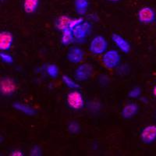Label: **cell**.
I'll use <instances>...</instances> for the list:
<instances>
[{"instance_id": "6da1fadb", "label": "cell", "mask_w": 156, "mask_h": 156, "mask_svg": "<svg viewBox=\"0 0 156 156\" xmlns=\"http://www.w3.org/2000/svg\"><path fill=\"white\" fill-rule=\"evenodd\" d=\"M101 60L105 68L108 69H112L119 66L121 61V56L119 51L115 49H111L106 51L103 54Z\"/></svg>"}, {"instance_id": "7a4b0ae2", "label": "cell", "mask_w": 156, "mask_h": 156, "mask_svg": "<svg viewBox=\"0 0 156 156\" xmlns=\"http://www.w3.org/2000/svg\"><path fill=\"white\" fill-rule=\"evenodd\" d=\"M108 41L101 35H97L91 40L89 45V51L94 55H102L107 51Z\"/></svg>"}, {"instance_id": "3957f363", "label": "cell", "mask_w": 156, "mask_h": 156, "mask_svg": "<svg viewBox=\"0 0 156 156\" xmlns=\"http://www.w3.org/2000/svg\"><path fill=\"white\" fill-rule=\"evenodd\" d=\"M66 101L71 108L74 110H80L84 106V99L81 93L76 90H71L66 96Z\"/></svg>"}, {"instance_id": "277c9868", "label": "cell", "mask_w": 156, "mask_h": 156, "mask_svg": "<svg viewBox=\"0 0 156 156\" xmlns=\"http://www.w3.org/2000/svg\"><path fill=\"white\" fill-rule=\"evenodd\" d=\"M137 18L140 23L149 24L155 21L156 15L152 8L149 6H144L139 9L137 12Z\"/></svg>"}, {"instance_id": "5b68a950", "label": "cell", "mask_w": 156, "mask_h": 156, "mask_svg": "<svg viewBox=\"0 0 156 156\" xmlns=\"http://www.w3.org/2000/svg\"><path fill=\"white\" fill-rule=\"evenodd\" d=\"M93 67L89 63H83L76 67L75 78L79 81H85L92 76Z\"/></svg>"}, {"instance_id": "8992f818", "label": "cell", "mask_w": 156, "mask_h": 156, "mask_svg": "<svg viewBox=\"0 0 156 156\" xmlns=\"http://www.w3.org/2000/svg\"><path fill=\"white\" fill-rule=\"evenodd\" d=\"M16 83L12 78L2 77L0 80V91L2 95L9 96L16 91Z\"/></svg>"}, {"instance_id": "52a82bcc", "label": "cell", "mask_w": 156, "mask_h": 156, "mask_svg": "<svg viewBox=\"0 0 156 156\" xmlns=\"http://www.w3.org/2000/svg\"><path fill=\"white\" fill-rule=\"evenodd\" d=\"M140 137L144 144H152L156 140V125H148L145 126L140 132Z\"/></svg>"}, {"instance_id": "ba28073f", "label": "cell", "mask_w": 156, "mask_h": 156, "mask_svg": "<svg viewBox=\"0 0 156 156\" xmlns=\"http://www.w3.org/2000/svg\"><path fill=\"white\" fill-rule=\"evenodd\" d=\"M91 30V24L88 21H83V23L78 25L73 30V35L75 39L82 41L85 38Z\"/></svg>"}, {"instance_id": "9c48e42d", "label": "cell", "mask_w": 156, "mask_h": 156, "mask_svg": "<svg viewBox=\"0 0 156 156\" xmlns=\"http://www.w3.org/2000/svg\"><path fill=\"white\" fill-rule=\"evenodd\" d=\"M84 57V52L83 50L79 47H71L67 51L66 54V58L68 61L72 63L77 64L82 62Z\"/></svg>"}, {"instance_id": "30bf717a", "label": "cell", "mask_w": 156, "mask_h": 156, "mask_svg": "<svg viewBox=\"0 0 156 156\" xmlns=\"http://www.w3.org/2000/svg\"><path fill=\"white\" fill-rule=\"evenodd\" d=\"M112 40L115 43V45L120 49L121 51L126 54L129 53L130 51V44L124 37H122L119 34L114 33L112 34Z\"/></svg>"}, {"instance_id": "8fae6325", "label": "cell", "mask_w": 156, "mask_h": 156, "mask_svg": "<svg viewBox=\"0 0 156 156\" xmlns=\"http://www.w3.org/2000/svg\"><path fill=\"white\" fill-rule=\"evenodd\" d=\"M13 42V36L9 31H2L0 33V49L8 51L10 49Z\"/></svg>"}, {"instance_id": "7c38bea8", "label": "cell", "mask_w": 156, "mask_h": 156, "mask_svg": "<svg viewBox=\"0 0 156 156\" xmlns=\"http://www.w3.org/2000/svg\"><path fill=\"white\" fill-rule=\"evenodd\" d=\"M139 107L136 103H129L122 108L121 111V115L124 119H131L138 112Z\"/></svg>"}, {"instance_id": "4fadbf2b", "label": "cell", "mask_w": 156, "mask_h": 156, "mask_svg": "<svg viewBox=\"0 0 156 156\" xmlns=\"http://www.w3.org/2000/svg\"><path fill=\"white\" fill-rule=\"evenodd\" d=\"M70 18L66 15H62L58 19L55 20V26L56 27L57 30H60V31H63L66 29L69 28V24H70L71 21Z\"/></svg>"}, {"instance_id": "5bb4252c", "label": "cell", "mask_w": 156, "mask_h": 156, "mask_svg": "<svg viewBox=\"0 0 156 156\" xmlns=\"http://www.w3.org/2000/svg\"><path fill=\"white\" fill-rule=\"evenodd\" d=\"M12 107L19 112H23V114L29 115V116H32L36 114V110L34 108L20 102H14L12 104Z\"/></svg>"}, {"instance_id": "9a60e30c", "label": "cell", "mask_w": 156, "mask_h": 156, "mask_svg": "<svg viewBox=\"0 0 156 156\" xmlns=\"http://www.w3.org/2000/svg\"><path fill=\"white\" fill-rule=\"evenodd\" d=\"M75 9L77 14L83 16L87 12L89 5L88 0H75Z\"/></svg>"}, {"instance_id": "2e32d148", "label": "cell", "mask_w": 156, "mask_h": 156, "mask_svg": "<svg viewBox=\"0 0 156 156\" xmlns=\"http://www.w3.org/2000/svg\"><path fill=\"white\" fill-rule=\"evenodd\" d=\"M39 5V0H23V9L27 13H34Z\"/></svg>"}, {"instance_id": "e0dca14e", "label": "cell", "mask_w": 156, "mask_h": 156, "mask_svg": "<svg viewBox=\"0 0 156 156\" xmlns=\"http://www.w3.org/2000/svg\"><path fill=\"white\" fill-rule=\"evenodd\" d=\"M62 32V37H61V42L63 45L67 46L69 45L71 43L73 42V40L75 39L74 35H73V32L71 29L68 28L64 30Z\"/></svg>"}, {"instance_id": "ac0fdd59", "label": "cell", "mask_w": 156, "mask_h": 156, "mask_svg": "<svg viewBox=\"0 0 156 156\" xmlns=\"http://www.w3.org/2000/svg\"><path fill=\"white\" fill-rule=\"evenodd\" d=\"M62 80L64 84L69 88L72 89V90H76V89L80 88V85L67 75H63L62 76Z\"/></svg>"}, {"instance_id": "d6986e66", "label": "cell", "mask_w": 156, "mask_h": 156, "mask_svg": "<svg viewBox=\"0 0 156 156\" xmlns=\"http://www.w3.org/2000/svg\"><path fill=\"white\" fill-rule=\"evenodd\" d=\"M46 72L51 78H56L58 75V67L55 64H49L46 68Z\"/></svg>"}, {"instance_id": "ffe728a7", "label": "cell", "mask_w": 156, "mask_h": 156, "mask_svg": "<svg viewBox=\"0 0 156 156\" xmlns=\"http://www.w3.org/2000/svg\"><path fill=\"white\" fill-rule=\"evenodd\" d=\"M68 130L69 131V133H73V134H76L80 131V125L78 124L76 122H75V121L71 122L68 125Z\"/></svg>"}, {"instance_id": "44dd1931", "label": "cell", "mask_w": 156, "mask_h": 156, "mask_svg": "<svg viewBox=\"0 0 156 156\" xmlns=\"http://www.w3.org/2000/svg\"><path fill=\"white\" fill-rule=\"evenodd\" d=\"M140 94H141V89L138 87H133L128 93V96L130 98H137L138 97H140Z\"/></svg>"}, {"instance_id": "7402d4cb", "label": "cell", "mask_w": 156, "mask_h": 156, "mask_svg": "<svg viewBox=\"0 0 156 156\" xmlns=\"http://www.w3.org/2000/svg\"><path fill=\"white\" fill-rule=\"evenodd\" d=\"M0 58H1L2 62H5V63L11 64L13 62V58H12V55L8 53H5V52H4V51L0 53Z\"/></svg>"}, {"instance_id": "603a6c76", "label": "cell", "mask_w": 156, "mask_h": 156, "mask_svg": "<svg viewBox=\"0 0 156 156\" xmlns=\"http://www.w3.org/2000/svg\"><path fill=\"white\" fill-rule=\"evenodd\" d=\"M83 22V19L82 17L72 19L70 21V24H69V29H71V30H73L75 27H77L78 25H80V23H82Z\"/></svg>"}, {"instance_id": "cb8c5ba5", "label": "cell", "mask_w": 156, "mask_h": 156, "mask_svg": "<svg viewBox=\"0 0 156 156\" xmlns=\"http://www.w3.org/2000/svg\"><path fill=\"white\" fill-rule=\"evenodd\" d=\"M41 154V149L38 146H34L30 151V155L32 156H40Z\"/></svg>"}, {"instance_id": "d4e9b609", "label": "cell", "mask_w": 156, "mask_h": 156, "mask_svg": "<svg viewBox=\"0 0 156 156\" xmlns=\"http://www.w3.org/2000/svg\"><path fill=\"white\" fill-rule=\"evenodd\" d=\"M11 156H23V151H20V150H14L12 151L10 154Z\"/></svg>"}, {"instance_id": "484cf974", "label": "cell", "mask_w": 156, "mask_h": 156, "mask_svg": "<svg viewBox=\"0 0 156 156\" xmlns=\"http://www.w3.org/2000/svg\"><path fill=\"white\" fill-rule=\"evenodd\" d=\"M153 94H154V97L156 98V85L154 86V88H153Z\"/></svg>"}, {"instance_id": "4316f807", "label": "cell", "mask_w": 156, "mask_h": 156, "mask_svg": "<svg viewBox=\"0 0 156 156\" xmlns=\"http://www.w3.org/2000/svg\"><path fill=\"white\" fill-rule=\"evenodd\" d=\"M108 2H119L120 0H107Z\"/></svg>"}, {"instance_id": "83f0119b", "label": "cell", "mask_w": 156, "mask_h": 156, "mask_svg": "<svg viewBox=\"0 0 156 156\" xmlns=\"http://www.w3.org/2000/svg\"><path fill=\"white\" fill-rule=\"evenodd\" d=\"M3 1H5V0H1V2H3Z\"/></svg>"}, {"instance_id": "f1b7e54d", "label": "cell", "mask_w": 156, "mask_h": 156, "mask_svg": "<svg viewBox=\"0 0 156 156\" xmlns=\"http://www.w3.org/2000/svg\"><path fill=\"white\" fill-rule=\"evenodd\" d=\"M155 23H156V18H155Z\"/></svg>"}]
</instances>
